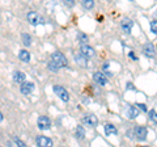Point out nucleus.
<instances>
[{"mask_svg": "<svg viewBox=\"0 0 157 147\" xmlns=\"http://www.w3.org/2000/svg\"><path fill=\"white\" fill-rule=\"evenodd\" d=\"M51 61L55 63V65L59 67V68H62V67H67V65H68V62H67V58L63 55L62 53H59V51H56V53H54L52 55H51Z\"/></svg>", "mask_w": 157, "mask_h": 147, "instance_id": "nucleus-1", "label": "nucleus"}, {"mask_svg": "<svg viewBox=\"0 0 157 147\" xmlns=\"http://www.w3.org/2000/svg\"><path fill=\"white\" fill-rule=\"evenodd\" d=\"M54 92L58 95V97L63 101H68L70 100V95H68V92L66 88H63L62 85H54Z\"/></svg>", "mask_w": 157, "mask_h": 147, "instance_id": "nucleus-2", "label": "nucleus"}, {"mask_svg": "<svg viewBox=\"0 0 157 147\" xmlns=\"http://www.w3.org/2000/svg\"><path fill=\"white\" fill-rule=\"evenodd\" d=\"M37 124H38V127H39L41 130H48V129H50V126H51V121H50V118H48V117L41 116V117L38 118Z\"/></svg>", "mask_w": 157, "mask_h": 147, "instance_id": "nucleus-3", "label": "nucleus"}, {"mask_svg": "<svg viewBox=\"0 0 157 147\" xmlns=\"http://www.w3.org/2000/svg\"><path fill=\"white\" fill-rule=\"evenodd\" d=\"M80 50H81V54L86 58V59H88V58H93L96 55L94 49H93L92 46H89V45H86V43H82L81 47H80Z\"/></svg>", "mask_w": 157, "mask_h": 147, "instance_id": "nucleus-4", "label": "nucleus"}, {"mask_svg": "<svg viewBox=\"0 0 157 147\" xmlns=\"http://www.w3.org/2000/svg\"><path fill=\"white\" fill-rule=\"evenodd\" d=\"M37 146L38 147H52V141L51 138H47L45 135H39L36 138Z\"/></svg>", "mask_w": 157, "mask_h": 147, "instance_id": "nucleus-5", "label": "nucleus"}, {"mask_svg": "<svg viewBox=\"0 0 157 147\" xmlns=\"http://www.w3.org/2000/svg\"><path fill=\"white\" fill-rule=\"evenodd\" d=\"M26 18H28V21L32 24V25H37V24H41L43 20L41 18V16L37 13V12H29L26 14Z\"/></svg>", "mask_w": 157, "mask_h": 147, "instance_id": "nucleus-6", "label": "nucleus"}, {"mask_svg": "<svg viewBox=\"0 0 157 147\" xmlns=\"http://www.w3.org/2000/svg\"><path fill=\"white\" fill-rule=\"evenodd\" d=\"M82 122H84L85 125L90 126V127H96L97 124H98V120L94 114H86L84 118H82Z\"/></svg>", "mask_w": 157, "mask_h": 147, "instance_id": "nucleus-7", "label": "nucleus"}, {"mask_svg": "<svg viewBox=\"0 0 157 147\" xmlns=\"http://www.w3.org/2000/svg\"><path fill=\"white\" fill-rule=\"evenodd\" d=\"M135 135L139 141L147 139V129L144 126H136L135 127Z\"/></svg>", "mask_w": 157, "mask_h": 147, "instance_id": "nucleus-8", "label": "nucleus"}, {"mask_svg": "<svg viewBox=\"0 0 157 147\" xmlns=\"http://www.w3.org/2000/svg\"><path fill=\"white\" fill-rule=\"evenodd\" d=\"M20 89H21V93H24V95H30L34 91V84L30 81H25L24 84H21Z\"/></svg>", "mask_w": 157, "mask_h": 147, "instance_id": "nucleus-9", "label": "nucleus"}, {"mask_svg": "<svg viewBox=\"0 0 157 147\" xmlns=\"http://www.w3.org/2000/svg\"><path fill=\"white\" fill-rule=\"evenodd\" d=\"M122 25V29H123L124 33H131V29H132V25H134V22H132V20H130V18H123L121 22Z\"/></svg>", "mask_w": 157, "mask_h": 147, "instance_id": "nucleus-10", "label": "nucleus"}, {"mask_svg": "<svg viewBox=\"0 0 157 147\" xmlns=\"http://www.w3.org/2000/svg\"><path fill=\"white\" fill-rule=\"evenodd\" d=\"M93 79H94V81L98 83L100 85H106L107 84V79L102 72H96L94 75H93Z\"/></svg>", "mask_w": 157, "mask_h": 147, "instance_id": "nucleus-11", "label": "nucleus"}, {"mask_svg": "<svg viewBox=\"0 0 157 147\" xmlns=\"http://www.w3.org/2000/svg\"><path fill=\"white\" fill-rule=\"evenodd\" d=\"M26 79V75L22 71H14L13 72V80L16 83H20V84H24Z\"/></svg>", "mask_w": 157, "mask_h": 147, "instance_id": "nucleus-12", "label": "nucleus"}, {"mask_svg": "<svg viewBox=\"0 0 157 147\" xmlns=\"http://www.w3.org/2000/svg\"><path fill=\"white\" fill-rule=\"evenodd\" d=\"M75 61H76L77 65H80L81 67H86L88 66V59L84 55H82V54H76V55H75Z\"/></svg>", "mask_w": 157, "mask_h": 147, "instance_id": "nucleus-13", "label": "nucleus"}, {"mask_svg": "<svg viewBox=\"0 0 157 147\" xmlns=\"http://www.w3.org/2000/svg\"><path fill=\"white\" fill-rule=\"evenodd\" d=\"M143 51L147 57H153V54H155V47L152 43H147V45L143 46Z\"/></svg>", "mask_w": 157, "mask_h": 147, "instance_id": "nucleus-14", "label": "nucleus"}, {"mask_svg": "<svg viewBox=\"0 0 157 147\" xmlns=\"http://www.w3.org/2000/svg\"><path fill=\"white\" fill-rule=\"evenodd\" d=\"M18 58L22 62L28 63L29 61H30V53H29L28 50H21V51H20V54H18Z\"/></svg>", "mask_w": 157, "mask_h": 147, "instance_id": "nucleus-15", "label": "nucleus"}, {"mask_svg": "<svg viewBox=\"0 0 157 147\" xmlns=\"http://www.w3.org/2000/svg\"><path fill=\"white\" fill-rule=\"evenodd\" d=\"M105 133H106L107 135H111V134H117L118 130H117V127H115L114 125L106 124V125H105Z\"/></svg>", "mask_w": 157, "mask_h": 147, "instance_id": "nucleus-16", "label": "nucleus"}, {"mask_svg": "<svg viewBox=\"0 0 157 147\" xmlns=\"http://www.w3.org/2000/svg\"><path fill=\"white\" fill-rule=\"evenodd\" d=\"M127 113H128V117H130V118H136L137 114H139V110H137L135 106H130V108H128V112H127Z\"/></svg>", "mask_w": 157, "mask_h": 147, "instance_id": "nucleus-17", "label": "nucleus"}, {"mask_svg": "<svg viewBox=\"0 0 157 147\" xmlns=\"http://www.w3.org/2000/svg\"><path fill=\"white\" fill-rule=\"evenodd\" d=\"M21 38H22V42H24V45H26V46H29V45H32V37L29 36L28 33H22V36H21Z\"/></svg>", "mask_w": 157, "mask_h": 147, "instance_id": "nucleus-18", "label": "nucleus"}, {"mask_svg": "<svg viewBox=\"0 0 157 147\" xmlns=\"http://www.w3.org/2000/svg\"><path fill=\"white\" fill-rule=\"evenodd\" d=\"M76 137L78 139H82L85 137V131H84V129H82L81 126H77V129H76Z\"/></svg>", "mask_w": 157, "mask_h": 147, "instance_id": "nucleus-19", "label": "nucleus"}, {"mask_svg": "<svg viewBox=\"0 0 157 147\" xmlns=\"http://www.w3.org/2000/svg\"><path fill=\"white\" fill-rule=\"evenodd\" d=\"M82 6H84L86 9H90L94 7V2L93 0H82Z\"/></svg>", "mask_w": 157, "mask_h": 147, "instance_id": "nucleus-20", "label": "nucleus"}, {"mask_svg": "<svg viewBox=\"0 0 157 147\" xmlns=\"http://www.w3.org/2000/svg\"><path fill=\"white\" fill-rule=\"evenodd\" d=\"M47 67H48V70H51V71H54V72H56V71L60 70V68H59V67H58V66H56L52 61H50V62L47 63Z\"/></svg>", "mask_w": 157, "mask_h": 147, "instance_id": "nucleus-21", "label": "nucleus"}, {"mask_svg": "<svg viewBox=\"0 0 157 147\" xmlns=\"http://www.w3.org/2000/svg\"><path fill=\"white\" fill-rule=\"evenodd\" d=\"M13 141H14V143H16V146H17V147H28L25 142H24V141H21L20 138H17V137H14V138H13Z\"/></svg>", "mask_w": 157, "mask_h": 147, "instance_id": "nucleus-22", "label": "nucleus"}, {"mask_svg": "<svg viewBox=\"0 0 157 147\" xmlns=\"http://www.w3.org/2000/svg\"><path fill=\"white\" fill-rule=\"evenodd\" d=\"M149 118L155 122V124H157V113H156V110H153L152 109L151 112H149Z\"/></svg>", "mask_w": 157, "mask_h": 147, "instance_id": "nucleus-23", "label": "nucleus"}, {"mask_svg": "<svg viewBox=\"0 0 157 147\" xmlns=\"http://www.w3.org/2000/svg\"><path fill=\"white\" fill-rule=\"evenodd\" d=\"M151 30H152V33L157 34V21H152L151 22Z\"/></svg>", "mask_w": 157, "mask_h": 147, "instance_id": "nucleus-24", "label": "nucleus"}, {"mask_svg": "<svg viewBox=\"0 0 157 147\" xmlns=\"http://www.w3.org/2000/svg\"><path fill=\"white\" fill-rule=\"evenodd\" d=\"M136 105H137V106H139V108H140V109H141V110H144V112L147 110V106H145V104H139V102H137V104H136Z\"/></svg>", "mask_w": 157, "mask_h": 147, "instance_id": "nucleus-25", "label": "nucleus"}, {"mask_svg": "<svg viewBox=\"0 0 157 147\" xmlns=\"http://www.w3.org/2000/svg\"><path fill=\"white\" fill-rule=\"evenodd\" d=\"M130 57H131V58H132V59H135V61H136V59H137V58H136V57H135V55H134V53H130Z\"/></svg>", "mask_w": 157, "mask_h": 147, "instance_id": "nucleus-26", "label": "nucleus"}, {"mask_svg": "<svg viewBox=\"0 0 157 147\" xmlns=\"http://www.w3.org/2000/svg\"><path fill=\"white\" fill-rule=\"evenodd\" d=\"M3 118H4V117H3V114H2V112H0V122L3 121Z\"/></svg>", "mask_w": 157, "mask_h": 147, "instance_id": "nucleus-27", "label": "nucleus"}, {"mask_svg": "<svg viewBox=\"0 0 157 147\" xmlns=\"http://www.w3.org/2000/svg\"><path fill=\"white\" fill-rule=\"evenodd\" d=\"M141 147H148V146H141Z\"/></svg>", "mask_w": 157, "mask_h": 147, "instance_id": "nucleus-28", "label": "nucleus"}]
</instances>
